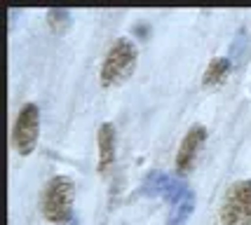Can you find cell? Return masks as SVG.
<instances>
[{
	"instance_id": "7",
	"label": "cell",
	"mask_w": 251,
	"mask_h": 225,
	"mask_svg": "<svg viewBox=\"0 0 251 225\" xmlns=\"http://www.w3.org/2000/svg\"><path fill=\"white\" fill-rule=\"evenodd\" d=\"M99 143V172H106L115 162V127L113 122H103L97 134Z\"/></svg>"
},
{
	"instance_id": "1",
	"label": "cell",
	"mask_w": 251,
	"mask_h": 225,
	"mask_svg": "<svg viewBox=\"0 0 251 225\" xmlns=\"http://www.w3.org/2000/svg\"><path fill=\"white\" fill-rule=\"evenodd\" d=\"M136 59H139V50L129 38H118L110 45V50L103 56V64L99 71V80L101 87H115L122 85L136 68Z\"/></svg>"
},
{
	"instance_id": "9",
	"label": "cell",
	"mask_w": 251,
	"mask_h": 225,
	"mask_svg": "<svg viewBox=\"0 0 251 225\" xmlns=\"http://www.w3.org/2000/svg\"><path fill=\"white\" fill-rule=\"evenodd\" d=\"M195 209V195L188 193L183 200H178L176 204H172V211H169V221L167 225H186L190 214Z\"/></svg>"
},
{
	"instance_id": "5",
	"label": "cell",
	"mask_w": 251,
	"mask_h": 225,
	"mask_svg": "<svg viewBox=\"0 0 251 225\" xmlns=\"http://www.w3.org/2000/svg\"><path fill=\"white\" fill-rule=\"evenodd\" d=\"M188 190L186 181H181L178 176H169L164 172H151L141 183V195L146 197H164L169 204H176L183 200Z\"/></svg>"
},
{
	"instance_id": "2",
	"label": "cell",
	"mask_w": 251,
	"mask_h": 225,
	"mask_svg": "<svg viewBox=\"0 0 251 225\" xmlns=\"http://www.w3.org/2000/svg\"><path fill=\"white\" fill-rule=\"evenodd\" d=\"M73 195H75V183L68 176H54L45 183L40 197V211L45 221L56 225L68 223L73 218Z\"/></svg>"
},
{
	"instance_id": "4",
	"label": "cell",
	"mask_w": 251,
	"mask_h": 225,
	"mask_svg": "<svg viewBox=\"0 0 251 225\" xmlns=\"http://www.w3.org/2000/svg\"><path fill=\"white\" fill-rule=\"evenodd\" d=\"M14 148L19 155H31L35 146H38V136H40V108L35 103H24L17 122H14Z\"/></svg>"
},
{
	"instance_id": "10",
	"label": "cell",
	"mask_w": 251,
	"mask_h": 225,
	"mask_svg": "<svg viewBox=\"0 0 251 225\" xmlns=\"http://www.w3.org/2000/svg\"><path fill=\"white\" fill-rule=\"evenodd\" d=\"M47 24L54 33H64L71 26V12L61 10V7H56V10L52 7V10H47Z\"/></svg>"
},
{
	"instance_id": "8",
	"label": "cell",
	"mask_w": 251,
	"mask_h": 225,
	"mask_svg": "<svg viewBox=\"0 0 251 225\" xmlns=\"http://www.w3.org/2000/svg\"><path fill=\"white\" fill-rule=\"evenodd\" d=\"M230 59L228 56H214L209 61L207 71H204V77H202V85L204 87H216L221 82H226V77L230 75Z\"/></svg>"
},
{
	"instance_id": "6",
	"label": "cell",
	"mask_w": 251,
	"mask_h": 225,
	"mask_svg": "<svg viewBox=\"0 0 251 225\" xmlns=\"http://www.w3.org/2000/svg\"><path fill=\"white\" fill-rule=\"evenodd\" d=\"M207 141V127L202 125H193V127L186 131V136L181 139V146L176 150V172L178 174H188L195 164L200 150Z\"/></svg>"
},
{
	"instance_id": "3",
	"label": "cell",
	"mask_w": 251,
	"mask_h": 225,
	"mask_svg": "<svg viewBox=\"0 0 251 225\" xmlns=\"http://www.w3.org/2000/svg\"><path fill=\"white\" fill-rule=\"evenodd\" d=\"M221 225H251V181L230 185L219 211Z\"/></svg>"
}]
</instances>
